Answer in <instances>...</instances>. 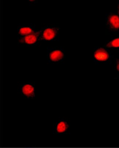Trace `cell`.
Segmentation results:
<instances>
[{"mask_svg":"<svg viewBox=\"0 0 119 148\" xmlns=\"http://www.w3.org/2000/svg\"><path fill=\"white\" fill-rule=\"evenodd\" d=\"M47 51V59L51 63H59L65 59V51L60 47H48Z\"/></svg>","mask_w":119,"mask_h":148,"instance_id":"obj_3","label":"cell"},{"mask_svg":"<svg viewBox=\"0 0 119 148\" xmlns=\"http://www.w3.org/2000/svg\"><path fill=\"white\" fill-rule=\"evenodd\" d=\"M37 30L34 25L28 23L22 24L19 26L18 28V37L28 35Z\"/></svg>","mask_w":119,"mask_h":148,"instance_id":"obj_5","label":"cell"},{"mask_svg":"<svg viewBox=\"0 0 119 148\" xmlns=\"http://www.w3.org/2000/svg\"><path fill=\"white\" fill-rule=\"evenodd\" d=\"M94 57L97 61H105L109 59V54L108 51L105 49L100 48L95 51Z\"/></svg>","mask_w":119,"mask_h":148,"instance_id":"obj_8","label":"cell"},{"mask_svg":"<svg viewBox=\"0 0 119 148\" xmlns=\"http://www.w3.org/2000/svg\"><path fill=\"white\" fill-rule=\"evenodd\" d=\"M60 28L54 25L46 24L40 29V35L42 41L53 40L58 36Z\"/></svg>","mask_w":119,"mask_h":148,"instance_id":"obj_4","label":"cell"},{"mask_svg":"<svg viewBox=\"0 0 119 148\" xmlns=\"http://www.w3.org/2000/svg\"><path fill=\"white\" fill-rule=\"evenodd\" d=\"M116 68L117 71L119 72V59L117 60L116 61Z\"/></svg>","mask_w":119,"mask_h":148,"instance_id":"obj_10","label":"cell"},{"mask_svg":"<svg viewBox=\"0 0 119 148\" xmlns=\"http://www.w3.org/2000/svg\"><path fill=\"white\" fill-rule=\"evenodd\" d=\"M40 29H37L28 35L18 37V44L23 47H37L42 41L40 35Z\"/></svg>","mask_w":119,"mask_h":148,"instance_id":"obj_2","label":"cell"},{"mask_svg":"<svg viewBox=\"0 0 119 148\" xmlns=\"http://www.w3.org/2000/svg\"><path fill=\"white\" fill-rule=\"evenodd\" d=\"M69 128V124L67 120L61 119L55 125V133L64 134L66 133Z\"/></svg>","mask_w":119,"mask_h":148,"instance_id":"obj_7","label":"cell"},{"mask_svg":"<svg viewBox=\"0 0 119 148\" xmlns=\"http://www.w3.org/2000/svg\"><path fill=\"white\" fill-rule=\"evenodd\" d=\"M118 12L119 15V4L118 5Z\"/></svg>","mask_w":119,"mask_h":148,"instance_id":"obj_11","label":"cell"},{"mask_svg":"<svg viewBox=\"0 0 119 148\" xmlns=\"http://www.w3.org/2000/svg\"><path fill=\"white\" fill-rule=\"evenodd\" d=\"M17 91L24 99H34L36 96V83L34 82H20L18 84Z\"/></svg>","mask_w":119,"mask_h":148,"instance_id":"obj_1","label":"cell"},{"mask_svg":"<svg viewBox=\"0 0 119 148\" xmlns=\"http://www.w3.org/2000/svg\"><path fill=\"white\" fill-rule=\"evenodd\" d=\"M106 22L109 29L116 31L119 29V16L115 14H109L106 19Z\"/></svg>","mask_w":119,"mask_h":148,"instance_id":"obj_6","label":"cell"},{"mask_svg":"<svg viewBox=\"0 0 119 148\" xmlns=\"http://www.w3.org/2000/svg\"><path fill=\"white\" fill-rule=\"evenodd\" d=\"M105 46L109 48H119V37L110 40L106 44Z\"/></svg>","mask_w":119,"mask_h":148,"instance_id":"obj_9","label":"cell"}]
</instances>
